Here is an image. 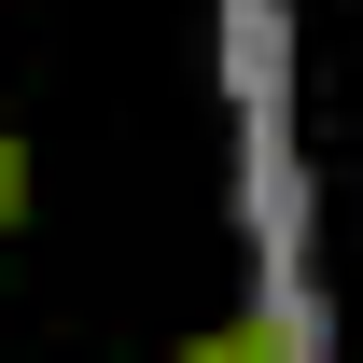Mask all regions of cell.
<instances>
[{
    "label": "cell",
    "instance_id": "obj_1",
    "mask_svg": "<svg viewBox=\"0 0 363 363\" xmlns=\"http://www.w3.org/2000/svg\"><path fill=\"white\" fill-rule=\"evenodd\" d=\"M279 350H294L279 308H238V321H210V335H182V363H279Z\"/></svg>",
    "mask_w": 363,
    "mask_h": 363
},
{
    "label": "cell",
    "instance_id": "obj_2",
    "mask_svg": "<svg viewBox=\"0 0 363 363\" xmlns=\"http://www.w3.org/2000/svg\"><path fill=\"white\" fill-rule=\"evenodd\" d=\"M14 224H28V140L0 126V238H14Z\"/></svg>",
    "mask_w": 363,
    "mask_h": 363
}]
</instances>
